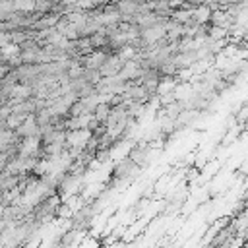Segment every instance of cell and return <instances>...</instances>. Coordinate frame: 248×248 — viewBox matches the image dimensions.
Listing matches in <instances>:
<instances>
[{"label": "cell", "mask_w": 248, "mask_h": 248, "mask_svg": "<svg viewBox=\"0 0 248 248\" xmlns=\"http://www.w3.org/2000/svg\"><path fill=\"white\" fill-rule=\"evenodd\" d=\"M110 110H112V107H110L107 101H101V103L95 107V110H93V118H95L99 124H105L107 118H108V114H110Z\"/></svg>", "instance_id": "cell-2"}, {"label": "cell", "mask_w": 248, "mask_h": 248, "mask_svg": "<svg viewBox=\"0 0 248 248\" xmlns=\"http://www.w3.org/2000/svg\"><path fill=\"white\" fill-rule=\"evenodd\" d=\"M138 169H140V165L134 161V159H124V161H120L118 163V167L114 169V178H118V180H128L130 176H134L136 172H138Z\"/></svg>", "instance_id": "cell-1"}, {"label": "cell", "mask_w": 248, "mask_h": 248, "mask_svg": "<svg viewBox=\"0 0 248 248\" xmlns=\"http://www.w3.org/2000/svg\"><path fill=\"white\" fill-rule=\"evenodd\" d=\"M56 6V0H35V12L41 14H52Z\"/></svg>", "instance_id": "cell-3"}]
</instances>
